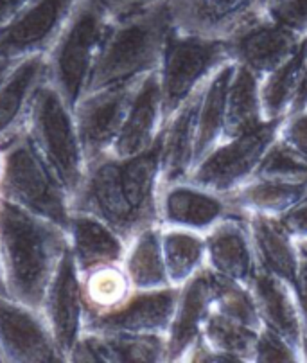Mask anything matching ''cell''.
<instances>
[{"label":"cell","mask_w":307,"mask_h":363,"mask_svg":"<svg viewBox=\"0 0 307 363\" xmlns=\"http://www.w3.org/2000/svg\"><path fill=\"white\" fill-rule=\"evenodd\" d=\"M173 26L169 0L113 18L86 92L140 79L158 70Z\"/></svg>","instance_id":"obj_2"},{"label":"cell","mask_w":307,"mask_h":363,"mask_svg":"<svg viewBox=\"0 0 307 363\" xmlns=\"http://www.w3.org/2000/svg\"><path fill=\"white\" fill-rule=\"evenodd\" d=\"M69 248L79 274L104 264L123 263L128 241L97 216L72 211L67 227Z\"/></svg>","instance_id":"obj_23"},{"label":"cell","mask_w":307,"mask_h":363,"mask_svg":"<svg viewBox=\"0 0 307 363\" xmlns=\"http://www.w3.org/2000/svg\"><path fill=\"white\" fill-rule=\"evenodd\" d=\"M306 36L269 18L264 11L225 38L230 60L259 77L281 67L300 47Z\"/></svg>","instance_id":"obj_13"},{"label":"cell","mask_w":307,"mask_h":363,"mask_svg":"<svg viewBox=\"0 0 307 363\" xmlns=\"http://www.w3.org/2000/svg\"><path fill=\"white\" fill-rule=\"evenodd\" d=\"M254 178L307 184V157L289 146L284 139L277 137L262 157Z\"/></svg>","instance_id":"obj_36"},{"label":"cell","mask_w":307,"mask_h":363,"mask_svg":"<svg viewBox=\"0 0 307 363\" xmlns=\"http://www.w3.org/2000/svg\"><path fill=\"white\" fill-rule=\"evenodd\" d=\"M0 171H2V151H0Z\"/></svg>","instance_id":"obj_49"},{"label":"cell","mask_w":307,"mask_h":363,"mask_svg":"<svg viewBox=\"0 0 307 363\" xmlns=\"http://www.w3.org/2000/svg\"><path fill=\"white\" fill-rule=\"evenodd\" d=\"M79 0H33L0 26V62L45 56Z\"/></svg>","instance_id":"obj_10"},{"label":"cell","mask_w":307,"mask_h":363,"mask_svg":"<svg viewBox=\"0 0 307 363\" xmlns=\"http://www.w3.org/2000/svg\"><path fill=\"white\" fill-rule=\"evenodd\" d=\"M29 2L33 0H0V26H4L13 16L18 15Z\"/></svg>","instance_id":"obj_45"},{"label":"cell","mask_w":307,"mask_h":363,"mask_svg":"<svg viewBox=\"0 0 307 363\" xmlns=\"http://www.w3.org/2000/svg\"><path fill=\"white\" fill-rule=\"evenodd\" d=\"M307 193V184L272 180V178H252L245 186L227 194L228 200L242 213H261L281 216Z\"/></svg>","instance_id":"obj_31"},{"label":"cell","mask_w":307,"mask_h":363,"mask_svg":"<svg viewBox=\"0 0 307 363\" xmlns=\"http://www.w3.org/2000/svg\"><path fill=\"white\" fill-rule=\"evenodd\" d=\"M121 182L128 203L140 225L147 227L158 223V194L162 187L160 139L144 153L121 159Z\"/></svg>","instance_id":"obj_25"},{"label":"cell","mask_w":307,"mask_h":363,"mask_svg":"<svg viewBox=\"0 0 307 363\" xmlns=\"http://www.w3.org/2000/svg\"><path fill=\"white\" fill-rule=\"evenodd\" d=\"M113 16L99 0H79L45 52V79L74 110L86 94Z\"/></svg>","instance_id":"obj_3"},{"label":"cell","mask_w":307,"mask_h":363,"mask_svg":"<svg viewBox=\"0 0 307 363\" xmlns=\"http://www.w3.org/2000/svg\"><path fill=\"white\" fill-rule=\"evenodd\" d=\"M162 250L167 279L173 288L184 286L207 267L205 234L200 232L162 227Z\"/></svg>","instance_id":"obj_30"},{"label":"cell","mask_w":307,"mask_h":363,"mask_svg":"<svg viewBox=\"0 0 307 363\" xmlns=\"http://www.w3.org/2000/svg\"><path fill=\"white\" fill-rule=\"evenodd\" d=\"M248 228L259 268L286 281L289 286H295L302 252L298 243L281 223L279 216L250 213Z\"/></svg>","instance_id":"obj_24"},{"label":"cell","mask_w":307,"mask_h":363,"mask_svg":"<svg viewBox=\"0 0 307 363\" xmlns=\"http://www.w3.org/2000/svg\"><path fill=\"white\" fill-rule=\"evenodd\" d=\"M268 0H169L174 28L211 38H228L264 11Z\"/></svg>","instance_id":"obj_16"},{"label":"cell","mask_w":307,"mask_h":363,"mask_svg":"<svg viewBox=\"0 0 307 363\" xmlns=\"http://www.w3.org/2000/svg\"><path fill=\"white\" fill-rule=\"evenodd\" d=\"M307 108V65L306 70H303V76L298 83V89H296L295 96H293L291 103H289L288 116H293L296 112H302V110Z\"/></svg>","instance_id":"obj_44"},{"label":"cell","mask_w":307,"mask_h":363,"mask_svg":"<svg viewBox=\"0 0 307 363\" xmlns=\"http://www.w3.org/2000/svg\"><path fill=\"white\" fill-rule=\"evenodd\" d=\"M42 309L0 297V363H63Z\"/></svg>","instance_id":"obj_9"},{"label":"cell","mask_w":307,"mask_h":363,"mask_svg":"<svg viewBox=\"0 0 307 363\" xmlns=\"http://www.w3.org/2000/svg\"><path fill=\"white\" fill-rule=\"evenodd\" d=\"M238 214L246 213L239 211L227 194L207 189L189 178L164 184L158 194V223L162 227L207 234L223 220Z\"/></svg>","instance_id":"obj_12"},{"label":"cell","mask_w":307,"mask_h":363,"mask_svg":"<svg viewBox=\"0 0 307 363\" xmlns=\"http://www.w3.org/2000/svg\"><path fill=\"white\" fill-rule=\"evenodd\" d=\"M81 291L85 301L86 318H92L117 309L135 290L123 264L117 263L83 272Z\"/></svg>","instance_id":"obj_32"},{"label":"cell","mask_w":307,"mask_h":363,"mask_svg":"<svg viewBox=\"0 0 307 363\" xmlns=\"http://www.w3.org/2000/svg\"><path fill=\"white\" fill-rule=\"evenodd\" d=\"M67 248L65 228L2 198L0 257L9 297L31 308H42L47 286Z\"/></svg>","instance_id":"obj_1"},{"label":"cell","mask_w":307,"mask_h":363,"mask_svg":"<svg viewBox=\"0 0 307 363\" xmlns=\"http://www.w3.org/2000/svg\"><path fill=\"white\" fill-rule=\"evenodd\" d=\"M140 82L143 77L121 85L92 90L81 97L79 103L74 106L77 133L86 162L110 153Z\"/></svg>","instance_id":"obj_11"},{"label":"cell","mask_w":307,"mask_h":363,"mask_svg":"<svg viewBox=\"0 0 307 363\" xmlns=\"http://www.w3.org/2000/svg\"><path fill=\"white\" fill-rule=\"evenodd\" d=\"M259 331L232 320L212 309L203 328V338L218 351L232 356L238 363H250Z\"/></svg>","instance_id":"obj_35"},{"label":"cell","mask_w":307,"mask_h":363,"mask_svg":"<svg viewBox=\"0 0 307 363\" xmlns=\"http://www.w3.org/2000/svg\"><path fill=\"white\" fill-rule=\"evenodd\" d=\"M266 121L262 110L261 77L235 63L227 92V113L223 140L238 137L261 126Z\"/></svg>","instance_id":"obj_28"},{"label":"cell","mask_w":307,"mask_h":363,"mask_svg":"<svg viewBox=\"0 0 307 363\" xmlns=\"http://www.w3.org/2000/svg\"><path fill=\"white\" fill-rule=\"evenodd\" d=\"M40 309L52 331L54 340L69 362V354L85 331L86 318L85 301L81 291V274L70 254V248H67L63 257L60 259Z\"/></svg>","instance_id":"obj_14"},{"label":"cell","mask_w":307,"mask_h":363,"mask_svg":"<svg viewBox=\"0 0 307 363\" xmlns=\"http://www.w3.org/2000/svg\"><path fill=\"white\" fill-rule=\"evenodd\" d=\"M0 151L2 198L67 230L72 214V198L33 146L26 130L22 128L0 144Z\"/></svg>","instance_id":"obj_4"},{"label":"cell","mask_w":307,"mask_h":363,"mask_svg":"<svg viewBox=\"0 0 307 363\" xmlns=\"http://www.w3.org/2000/svg\"><path fill=\"white\" fill-rule=\"evenodd\" d=\"M74 363H167L165 335L85 329L69 354Z\"/></svg>","instance_id":"obj_17"},{"label":"cell","mask_w":307,"mask_h":363,"mask_svg":"<svg viewBox=\"0 0 307 363\" xmlns=\"http://www.w3.org/2000/svg\"><path fill=\"white\" fill-rule=\"evenodd\" d=\"M281 223L286 230L293 236L296 243H302L307 240V193L293 205L291 209L286 211L279 216Z\"/></svg>","instance_id":"obj_40"},{"label":"cell","mask_w":307,"mask_h":363,"mask_svg":"<svg viewBox=\"0 0 307 363\" xmlns=\"http://www.w3.org/2000/svg\"><path fill=\"white\" fill-rule=\"evenodd\" d=\"M286 117L266 119L261 126L225 139L192 169L189 180L221 194H230L254 178L262 157L281 133Z\"/></svg>","instance_id":"obj_7"},{"label":"cell","mask_w":307,"mask_h":363,"mask_svg":"<svg viewBox=\"0 0 307 363\" xmlns=\"http://www.w3.org/2000/svg\"><path fill=\"white\" fill-rule=\"evenodd\" d=\"M162 2H167V0H99V4H103V8L113 18H119V16L130 15L135 11H143V9L162 4Z\"/></svg>","instance_id":"obj_42"},{"label":"cell","mask_w":307,"mask_h":363,"mask_svg":"<svg viewBox=\"0 0 307 363\" xmlns=\"http://www.w3.org/2000/svg\"><path fill=\"white\" fill-rule=\"evenodd\" d=\"M184 362H192V363H238L232 356L225 354V352L218 351V349L212 347L207 340L203 338V335L196 340V344L192 345L191 351L187 352V356L184 358Z\"/></svg>","instance_id":"obj_41"},{"label":"cell","mask_w":307,"mask_h":363,"mask_svg":"<svg viewBox=\"0 0 307 363\" xmlns=\"http://www.w3.org/2000/svg\"><path fill=\"white\" fill-rule=\"evenodd\" d=\"M207 85V83H205ZM205 85L164 123L160 137L162 186L187 180L194 169L198 113L203 99Z\"/></svg>","instance_id":"obj_21"},{"label":"cell","mask_w":307,"mask_h":363,"mask_svg":"<svg viewBox=\"0 0 307 363\" xmlns=\"http://www.w3.org/2000/svg\"><path fill=\"white\" fill-rule=\"evenodd\" d=\"M279 137L303 157H307V108L293 116H286Z\"/></svg>","instance_id":"obj_39"},{"label":"cell","mask_w":307,"mask_h":363,"mask_svg":"<svg viewBox=\"0 0 307 363\" xmlns=\"http://www.w3.org/2000/svg\"><path fill=\"white\" fill-rule=\"evenodd\" d=\"M300 247V252H303V254H307V240L302 241V243H298Z\"/></svg>","instance_id":"obj_48"},{"label":"cell","mask_w":307,"mask_h":363,"mask_svg":"<svg viewBox=\"0 0 307 363\" xmlns=\"http://www.w3.org/2000/svg\"><path fill=\"white\" fill-rule=\"evenodd\" d=\"M264 13L291 31L307 36V0H268Z\"/></svg>","instance_id":"obj_38"},{"label":"cell","mask_w":307,"mask_h":363,"mask_svg":"<svg viewBox=\"0 0 307 363\" xmlns=\"http://www.w3.org/2000/svg\"><path fill=\"white\" fill-rule=\"evenodd\" d=\"M15 63H9V62H0V83L4 82V77L8 76V72L11 70V67Z\"/></svg>","instance_id":"obj_47"},{"label":"cell","mask_w":307,"mask_h":363,"mask_svg":"<svg viewBox=\"0 0 307 363\" xmlns=\"http://www.w3.org/2000/svg\"><path fill=\"white\" fill-rule=\"evenodd\" d=\"M45 79V56L20 60L0 83V144L20 132L40 83Z\"/></svg>","instance_id":"obj_26"},{"label":"cell","mask_w":307,"mask_h":363,"mask_svg":"<svg viewBox=\"0 0 307 363\" xmlns=\"http://www.w3.org/2000/svg\"><path fill=\"white\" fill-rule=\"evenodd\" d=\"M307 65V36L302 40L298 49L273 72L261 79L262 110L266 119L288 116L289 103L295 96L298 83Z\"/></svg>","instance_id":"obj_33"},{"label":"cell","mask_w":307,"mask_h":363,"mask_svg":"<svg viewBox=\"0 0 307 363\" xmlns=\"http://www.w3.org/2000/svg\"><path fill=\"white\" fill-rule=\"evenodd\" d=\"M208 275H211L212 309L239 322V324L261 331L262 322L250 286L232 281L228 277H223V275L212 272L211 268H208Z\"/></svg>","instance_id":"obj_34"},{"label":"cell","mask_w":307,"mask_h":363,"mask_svg":"<svg viewBox=\"0 0 307 363\" xmlns=\"http://www.w3.org/2000/svg\"><path fill=\"white\" fill-rule=\"evenodd\" d=\"M180 288L133 291L126 302L110 313L86 318L85 329L101 333L167 335Z\"/></svg>","instance_id":"obj_15"},{"label":"cell","mask_w":307,"mask_h":363,"mask_svg":"<svg viewBox=\"0 0 307 363\" xmlns=\"http://www.w3.org/2000/svg\"><path fill=\"white\" fill-rule=\"evenodd\" d=\"M228 62L230 52L223 38L194 35L173 26L157 70L164 123Z\"/></svg>","instance_id":"obj_6"},{"label":"cell","mask_w":307,"mask_h":363,"mask_svg":"<svg viewBox=\"0 0 307 363\" xmlns=\"http://www.w3.org/2000/svg\"><path fill=\"white\" fill-rule=\"evenodd\" d=\"M0 297H9L8 281H6L4 264H2V257H0Z\"/></svg>","instance_id":"obj_46"},{"label":"cell","mask_w":307,"mask_h":363,"mask_svg":"<svg viewBox=\"0 0 307 363\" xmlns=\"http://www.w3.org/2000/svg\"><path fill=\"white\" fill-rule=\"evenodd\" d=\"M72 211L97 216L116 228L126 241L144 228L124 194L121 159L110 153L86 162L85 177L72 196Z\"/></svg>","instance_id":"obj_8"},{"label":"cell","mask_w":307,"mask_h":363,"mask_svg":"<svg viewBox=\"0 0 307 363\" xmlns=\"http://www.w3.org/2000/svg\"><path fill=\"white\" fill-rule=\"evenodd\" d=\"M303 362V354L289 344L284 336L272 331L268 328H261L255 342L254 354L250 363H296Z\"/></svg>","instance_id":"obj_37"},{"label":"cell","mask_w":307,"mask_h":363,"mask_svg":"<svg viewBox=\"0 0 307 363\" xmlns=\"http://www.w3.org/2000/svg\"><path fill=\"white\" fill-rule=\"evenodd\" d=\"M207 268L250 286L259 272L257 255L250 236L248 214L223 220L205 234Z\"/></svg>","instance_id":"obj_18"},{"label":"cell","mask_w":307,"mask_h":363,"mask_svg":"<svg viewBox=\"0 0 307 363\" xmlns=\"http://www.w3.org/2000/svg\"><path fill=\"white\" fill-rule=\"evenodd\" d=\"M0 201H2V194H0Z\"/></svg>","instance_id":"obj_50"},{"label":"cell","mask_w":307,"mask_h":363,"mask_svg":"<svg viewBox=\"0 0 307 363\" xmlns=\"http://www.w3.org/2000/svg\"><path fill=\"white\" fill-rule=\"evenodd\" d=\"M164 130V106L158 72L147 74L138 83L133 101L128 108L126 119L117 135L110 155L117 159H130L150 150Z\"/></svg>","instance_id":"obj_19"},{"label":"cell","mask_w":307,"mask_h":363,"mask_svg":"<svg viewBox=\"0 0 307 363\" xmlns=\"http://www.w3.org/2000/svg\"><path fill=\"white\" fill-rule=\"evenodd\" d=\"M212 311L211 275L205 267L191 281H187L178 291L177 308L169 331L165 335L167 340V363L184 362L191 347L203 335L205 322Z\"/></svg>","instance_id":"obj_20"},{"label":"cell","mask_w":307,"mask_h":363,"mask_svg":"<svg viewBox=\"0 0 307 363\" xmlns=\"http://www.w3.org/2000/svg\"><path fill=\"white\" fill-rule=\"evenodd\" d=\"M296 295V302H298L300 313H302L303 325H306V340H307V254L302 252V261H300V270L296 275V282L293 286Z\"/></svg>","instance_id":"obj_43"},{"label":"cell","mask_w":307,"mask_h":363,"mask_svg":"<svg viewBox=\"0 0 307 363\" xmlns=\"http://www.w3.org/2000/svg\"><path fill=\"white\" fill-rule=\"evenodd\" d=\"M250 290L255 298L262 328H268L284 336L289 344L295 345L303 354L306 325L293 286L259 268L257 275L250 284Z\"/></svg>","instance_id":"obj_22"},{"label":"cell","mask_w":307,"mask_h":363,"mask_svg":"<svg viewBox=\"0 0 307 363\" xmlns=\"http://www.w3.org/2000/svg\"><path fill=\"white\" fill-rule=\"evenodd\" d=\"M123 268L135 291L160 290L171 286L162 250V225L153 223L128 241Z\"/></svg>","instance_id":"obj_27"},{"label":"cell","mask_w":307,"mask_h":363,"mask_svg":"<svg viewBox=\"0 0 307 363\" xmlns=\"http://www.w3.org/2000/svg\"><path fill=\"white\" fill-rule=\"evenodd\" d=\"M234 70V62L225 63L205 85L203 99H201L200 113H198L194 167L223 140L225 113H227V92Z\"/></svg>","instance_id":"obj_29"},{"label":"cell","mask_w":307,"mask_h":363,"mask_svg":"<svg viewBox=\"0 0 307 363\" xmlns=\"http://www.w3.org/2000/svg\"><path fill=\"white\" fill-rule=\"evenodd\" d=\"M23 130L72 198L85 177L86 157L74 110L47 79L40 83L33 96Z\"/></svg>","instance_id":"obj_5"}]
</instances>
